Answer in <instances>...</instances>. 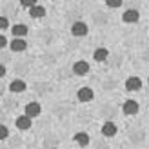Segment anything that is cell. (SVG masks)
Here are the masks:
<instances>
[{"label": "cell", "mask_w": 149, "mask_h": 149, "mask_svg": "<svg viewBox=\"0 0 149 149\" xmlns=\"http://www.w3.org/2000/svg\"><path fill=\"white\" fill-rule=\"evenodd\" d=\"M40 113H42V107H40L38 102H31V104H27V106H26V116L31 118V120H33L35 116H38Z\"/></svg>", "instance_id": "obj_1"}, {"label": "cell", "mask_w": 149, "mask_h": 149, "mask_svg": "<svg viewBox=\"0 0 149 149\" xmlns=\"http://www.w3.org/2000/svg\"><path fill=\"white\" fill-rule=\"evenodd\" d=\"M73 71H74V74H78V77H84V74L89 73V64L86 60H77L73 65Z\"/></svg>", "instance_id": "obj_2"}, {"label": "cell", "mask_w": 149, "mask_h": 149, "mask_svg": "<svg viewBox=\"0 0 149 149\" xmlns=\"http://www.w3.org/2000/svg\"><path fill=\"white\" fill-rule=\"evenodd\" d=\"M93 96H95V93H93V89H89V87H82V89H78V93H77V98L80 102H91Z\"/></svg>", "instance_id": "obj_3"}, {"label": "cell", "mask_w": 149, "mask_h": 149, "mask_svg": "<svg viewBox=\"0 0 149 149\" xmlns=\"http://www.w3.org/2000/svg\"><path fill=\"white\" fill-rule=\"evenodd\" d=\"M140 87H142V80L138 77H131V78L125 80V89L127 91H138Z\"/></svg>", "instance_id": "obj_4"}, {"label": "cell", "mask_w": 149, "mask_h": 149, "mask_svg": "<svg viewBox=\"0 0 149 149\" xmlns=\"http://www.w3.org/2000/svg\"><path fill=\"white\" fill-rule=\"evenodd\" d=\"M71 33L74 36H86L87 35V26L84 24V22H74L73 27H71Z\"/></svg>", "instance_id": "obj_5"}, {"label": "cell", "mask_w": 149, "mask_h": 149, "mask_svg": "<svg viewBox=\"0 0 149 149\" xmlns=\"http://www.w3.org/2000/svg\"><path fill=\"white\" fill-rule=\"evenodd\" d=\"M26 87H27V84L24 80H13L11 84H9V91H13V93H22V91H26Z\"/></svg>", "instance_id": "obj_6"}, {"label": "cell", "mask_w": 149, "mask_h": 149, "mask_svg": "<svg viewBox=\"0 0 149 149\" xmlns=\"http://www.w3.org/2000/svg\"><path fill=\"white\" fill-rule=\"evenodd\" d=\"M124 113L125 115H136L138 113V104L135 100H125V104H124Z\"/></svg>", "instance_id": "obj_7"}, {"label": "cell", "mask_w": 149, "mask_h": 149, "mask_svg": "<svg viewBox=\"0 0 149 149\" xmlns=\"http://www.w3.org/2000/svg\"><path fill=\"white\" fill-rule=\"evenodd\" d=\"M15 124H17V127L18 129H29V127H31V124H33V120H31V118H27L26 115H22V116H18L17 118V122H15Z\"/></svg>", "instance_id": "obj_8"}, {"label": "cell", "mask_w": 149, "mask_h": 149, "mask_svg": "<svg viewBox=\"0 0 149 149\" xmlns=\"http://www.w3.org/2000/svg\"><path fill=\"white\" fill-rule=\"evenodd\" d=\"M102 135L104 136H115L116 135V125L113 122H106L102 125Z\"/></svg>", "instance_id": "obj_9"}, {"label": "cell", "mask_w": 149, "mask_h": 149, "mask_svg": "<svg viewBox=\"0 0 149 149\" xmlns=\"http://www.w3.org/2000/svg\"><path fill=\"white\" fill-rule=\"evenodd\" d=\"M140 18V15L136 9H127L124 13V22H127V24H133V22H138Z\"/></svg>", "instance_id": "obj_10"}, {"label": "cell", "mask_w": 149, "mask_h": 149, "mask_svg": "<svg viewBox=\"0 0 149 149\" xmlns=\"http://www.w3.org/2000/svg\"><path fill=\"white\" fill-rule=\"evenodd\" d=\"M107 56H109V51L106 47H98V49L95 51V55H93V58H95L96 62H106Z\"/></svg>", "instance_id": "obj_11"}, {"label": "cell", "mask_w": 149, "mask_h": 149, "mask_svg": "<svg viewBox=\"0 0 149 149\" xmlns=\"http://www.w3.org/2000/svg\"><path fill=\"white\" fill-rule=\"evenodd\" d=\"M11 33L15 35V38H20V36L27 35V26H24V24H17V26L11 27Z\"/></svg>", "instance_id": "obj_12"}, {"label": "cell", "mask_w": 149, "mask_h": 149, "mask_svg": "<svg viewBox=\"0 0 149 149\" xmlns=\"http://www.w3.org/2000/svg\"><path fill=\"white\" fill-rule=\"evenodd\" d=\"M29 15H31L33 18H42L44 15H46V7H42V6H33L31 9H29Z\"/></svg>", "instance_id": "obj_13"}, {"label": "cell", "mask_w": 149, "mask_h": 149, "mask_svg": "<svg viewBox=\"0 0 149 149\" xmlns=\"http://www.w3.org/2000/svg\"><path fill=\"white\" fill-rule=\"evenodd\" d=\"M9 47H11V51H24V49L27 47V44L22 40V38H15V40L9 44Z\"/></svg>", "instance_id": "obj_14"}, {"label": "cell", "mask_w": 149, "mask_h": 149, "mask_svg": "<svg viewBox=\"0 0 149 149\" xmlns=\"http://www.w3.org/2000/svg\"><path fill=\"white\" fill-rule=\"evenodd\" d=\"M73 140H74V142H77L78 146L84 147V146H87V144H89V135H87V133H77Z\"/></svg>", "instance_id": "obj_15"}, {"label": "cell", "mask_w": 149, "mask_h": 149, "mask_svg": "<svg viewBox=\"0 0 149 149\" xmlns=\"http://www.w3.org/2000/svg\"><path fill=\"white\" fill-rule=\"evenodd\" d=\"M9 136V129L6 127V125H0V140H4Z\"/></svg>", "instance_id": "obj_16"}, {"label": "cell", "mask_w": 149, "mask_h": 149, "mask_svg": "<svg viewBox=\"0 0 149 149\" xmlns=\"http://www.w3.org/2000/svg\"><path fill=\"white\" fill-rule=\"evenodd\" d=\"M7 26H9V20H7L6 17H0V31L7 29Z\"/></svg>", "instance_id": "obj_17"}, {"label": "cell", "mask_w": 149, "mask_h": 149, "mask_svg": "<svg viewBox=\"0 0 149 149\" xmlns=\"http://www.w3.org/2000/svg\"><path fill=\"white\" fill-rule=\"evenodd\" d=\"M22 6L27 7V9H31L33 6H36V2H35V0H22Z\"/></svg>", "instance_id": "obj_18"}, {"label": "cell", "mask_w": 149, "mask_h": 149, "mask_svg": "<svg viewBox=\"0 0 149 149\" xmlns=\"http://www.w3.org/2000/svg\"><path fill=\"white\" fill-rule=\"evenodd\" d=\"M107 6H109V7H120V6H122V2H120V0H109Z\"/></svg>", "instance_id": "obj_19"}, {"label": "cell", "mask_w": 149, "mask_h": 149, "mask_svg": "<svg viewBox=\"0 0 149 149\" xmlns=\"http://www.w3.org/2000/svg\"><path fill=\"white\" fill-rule=\"evenodd\" d=\"M4 46H7V40H6V36H4V35H0V49H2Z\"/></svg>", "instance_id": "obj_20"}, {"label": "cell", "mask_w": 149, "mask_h": 149, "mask_svg": "<svg viewBox=\"0 0 149 149\" xmlns=\"http://www.w3.org/2000/svg\"><path fill=\"white\" fill-rule=\"evenodd\" d=\"M4 74H6V68H4V65H0V77H4Z\"/></svg>", "instance_id": "obj_21"}, {"label": "cell", "mask_w": 149, "mask_h": 149, "mask_svg": "<svg viewBox=\"0 0 149 149\" xmlns=\"http://www.w3.org/2000/svg\"><path fill=\"white\" fill-rule=\"evenodd\" d=\"M55 149H56V147H55Z\"/></svg>", "instance_id": "obj_22"}]
</instances>
